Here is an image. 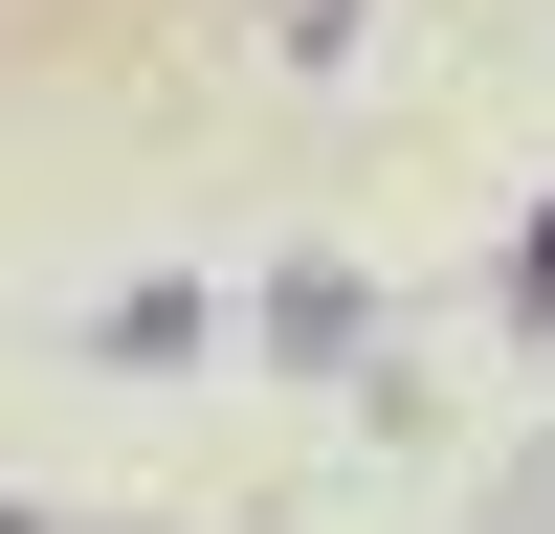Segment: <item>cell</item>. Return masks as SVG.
Instances as JSON below:
<instances>
[{
    "label": "cell",
    "instance_id": "6da1fadb",
    "mask_svg": "<svg viewBox=\"0 0 555 534\" xmlns=\"http://www.w3.org/2000/svg\"><path fill=\"white\" fill-rule=\"evenodd\" d=\"M356 334H378V312H356L334 267H289V290H267V356H289V379H311V356H356Z\"/></svg>",
    "mask_w": 555,
    "mask_h": 534
},
{
    "label": "cell",
    "instance_id": "7a4b0ae2",
    "mask_svg": "<svg viewBox=\"0 0 555 534\" xmlns=\"http://www.w3.org/2000/svg\"><path fill=\"white\" fill-rule=\"evenodd\" d=\"M267 23V67H356V23H378V0H245Z\"/></svg>",
    "mask_w": 555,
    "mask_h": 534
},
{
    "label": "cell",
    "instance_id": "3957f363",
    "mask_svg": "<svg viewBox=\"0 0 555 534\" xmlns=\"http://www.w3.org/2000/svg\"><path fill=\"white\" fill-rule=\"evenodd\" d=\"M512 534H555V445H533V468H512Z\"/></svg>",
    "mask_w": 555,
    "mask_h": 534
}]
</instances>
